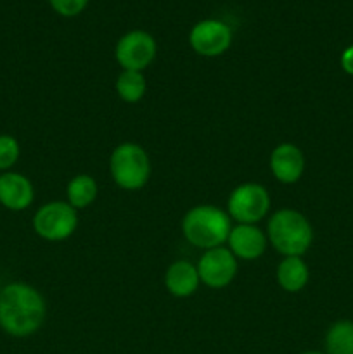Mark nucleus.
Masks as SVG:
<instances>
[{
	"label": "nucleus",
	"mask_w": 353,
	"mask_h": 354,
	"mask_svg": "<svg viewBox=\"0 0 353 354\" xmlns=\"http://www.w3.org/2000/svg\"><path fill=\"white\" fill-rule=\"evenodd\" d=\"M301 354H325V353H320V351H305V353H301Z\"/></svg>",
	"instance_id": "21"
},
{
	"label": "nucleus",
	"mask_w": 353,
	"mask_h": 354,
	"mask_svg": "<svg viewBox=\"0 0 353 354\" xmlns=\"http://www.w3.org/2000/svg\"><path fill=\"white\" fill-rule=\"evenodd\" d=\"M35 201V189L26 175L6 171L0 175V204L9 211L28 209Z\"/></svg>",
	"instance_id": "12"
},
{
	"label": "nucleus",
	"mask_w": 353,
	"mask_h": 354,
	"mask_svg": "<svg viewBox=\"0 0 353 354\" xmlns=\"http://www.w3.org/2000/svg\"><path fill=\"white\" fill-rule=\"evenodd\" d=\"M310 280V270L300 256H287L277 266V282L289 294L301 292Z\"/></svg>",
	"instance_id": "14"
},
{
	"label": "nucleus",
	"mask_w": 353,
	"mask_h": 354,
	"mask_svg": "<svg viewBox=\"0 0 353 354\" xmlns=\"http://www.w3.org/2000/svg\"><path fill=\"white\" fill-rule=\"evenodd\" d=\"M196 266L201 283L210 289H224L237 275V258L224 245L204 251Z\"/></svg>",
	"instance_id": "9"
},
{
	"label": "nucleus",
	"mask_w": 353,
	"mask_h": 354,
	"mask_svg": "<svg viewBox=\"0 0 353 354\" xmlns=\"http://www.w3.org/2000/svg\"><path fill=\"white\" fill-rule=\"evenodd\" d=\"M113 182L123 190H138L151 178V159L147 151L135 142L116 145L109 158Z\"/></svg>",
	"instance_id": "4"
},
{
	"label": "nucleus",
	"mask_w": 353,
	"mask_h": 354,
	"mask_svg": "<svg viewBox=\"0 0 353 354\" xmlns=\"http://www.w3.org/2000/svg\"><path fill=\"white\" fill-rule=\"evenodd\" d=\"M21 156L19 142L12 135L2 133L0 135V171H10Z\"/></svg>",
	"instance_id": "18"
},
{
	"label": "nucleus",
	"mask_w": 353,
	"mask_h": 354,
	"mask_svg": "<svg viewBox=\"0 0 353 354\" xmlns=\"http://www.w3.org/2000/svg\"><path fill=\"white\" fill-rule=\"evenodd\" d=\"M97 194H99V187H97L96 178L87 173L73 176L66 187V201L76 211L89 207L97 199Z\"/></svg>",
	"instance_id": "15"
},
{
	"label": "nucleus",
	"mask_w": 353,
	"mask_h": 354,
	"mask_svg": "<svg viewBox=\"0 0 353 354\" xmlns=\"http://www.w3.org/2000/svg\"><path fill=\"white\" fill-rule=\"evenodd\" d=\"M339 62H341L343 71H345L346 75L353 76V44L350 45V47H346L345 50H343Z\"/></svg>",
	"instance_id": "20"
},
{
	"label": "nucleus",
	"mask_w": 353,
	"mask_h": 354,
	"mask_svg": "<svg viewBox=\"0 0 353 354\" xmlns=\"http://www.w3.org/2000/svg\"><path fill=\"white\" fill-rule=\"evenodd\" d=\"M234 33L225 21L203 19L192 26L189 33L190 48L201 57H218L230 48Z\"/></svg>",
	"instance_id": "8"
},
{
	"label": "nucleus",
	"mask_w": 353,
	"mask_h": 354,
	"mask_svg": "<svg viewBox=\"0 0 353 354\" xmlns=\"http://www.w3.org/2000/svg\"><path fill=\"white\" fill-rule=\"evenodd\" d=\"M269 165L277 182L284 185H293L300 182L305 173V154L296 144L284 142L273 149Z\"/></svg>",
	"instance_id": "11"
},
{
	"label": "nucleus",
	"mask_w": 353,
	"mask_h": 354,
	"mask_svg": "<svg viewBox=\"0 0 353 354\" xmlns=\"http://www.w3.org/2000/svg\"><path fill=\"white\" fill-rule=\"evenodd\" d=\"M0 290H2V287H0Z\"/></svg>",
	"instance_id": "22"
},
{
	"label": "nucleus",
	"mask_w": 353,
	"mask_h": 354,
	"mask_svg": "<svg viewBox=\"0 0 353 354\" xmlns=\"http://www.w3.org/2000/svg\"><path fill=\"white\" fill-rule=\"evenodd\" d=\"M266 239L284 258L287 256L303 258L305 252L314 244V227L303 213L284 207L269 218Z\"/></svg>",
	"instance_id": "3"
},
{
	"label": "nucleus",
	"mask_w": 353,
	"mask_h": 354,
	"mask_svg": "<svg viewBox=\"0 0 353 354\" xmlns=\"http://www.w3.org/2000/svg\"><path fill=\"white\" fill-rule=\"evenodd\" d=\"M270 194L263 185L246 182L235 187L227 201V213L235 223L256 225L269 214Z\"/></svg>",
	"instance_id": "6"
},
{
	"label": "nucleus",
	"mask_w": 353,
	"mask_h": 354,
	"mask_svg": "<svg viewBox=\"0 0 353 354\" xmlns=\"http://www.w3.org/2000/svg\"><path fill=\"white\" fill-rule=\"evenodd\" d=\"M47 317V303L33 286L7 283L0 290V328L16 339L37 334Z\"/></svg>",
	"instance_id": "1"
},
{
	"label": "nucleus",
	"mask_w": 353,
	"mask_h": 354,
	"mask_svg": "<svg viewBox=\"0 0 353 354\" xmlns=\"http://www.w3.org/2000/svg\"><path fill=\"white\" fill-rule=\"evenodd\" d=\"M78 228V211L68 201H51L37 209L33 216V230L48 242H62Z\"/></svg>",
	"instance_id": "5"
},
{
	"label": "nucleus",
	"mask_w": 353,
	"mask_h": 354,
	"mask_svg": "<svg viewBox=\"0 0 353 354\" xmlns=\"http://www.w3.org/2000/svg\"><path fill=\"white\" fill-rule=\"evenodd\" d=\"M118 97L127 104H137L144 99L147 92V82H145L144 73L141 71H123L118 75L116 83H114Z\"/></svg>",
	"instance_id": "16"
},
{
	"label": "nucleus",
	"mask_w": 353,
	"mask_h": 354,
	"mask_svg": "<svg viewBox=\"0 0 353 354\" xmlns=\"http://www.w3.org/2000/svg\"><path fill=\"white\" fill-rule=\"evenodd\" d=\"M90 0H48L52 9L62 17H75L87 9Z\"/></svg>",
	"instance_id": "19"
},
{
	"label": "nucleus",
	"mask_w": 353,
	"mask_h": 354,
	"mask_svg": "<svg viewBox=\"0 0 353 354\" xmlns=\"http://www.w3.org/2000/svg\"><path fill=\"white\" fill-rule=\"evenodd\" d=\"M158 54V44L149 31H127L114 47L116 62L127 71L144 73L154 62Z\"/></svg>",
	"instance_id": "7"
},
{
	"label": "nucleus",
	"mask_w": 353,
	"mask_h": 354,
	"mask_svg": "<svg viewBox=\"0 0 353 354\" xmlns=\"http://www.w3.org/2000/svg\"><path fill=\"white\" fill-rule=\"evenodd\" d=\"M201 279L197 266L187 259H179L168 266L165 273V287L172 296L189 297L199 287Z\"/></svg>",
	"instance_id": "13"
},
{
	"label": "nucleus",
	"mask_w": 353,
	"mask_h": 354,
	"mask_svg": "<svg viewBox=\"0 0 353 354\" xmlns=\"http://www.w3.org/2000/svg\"><path fill=\"white\" fill-rule=\"evenodd\" d=\"M325 354H353V322L339 320L329 327L324 339Z\"/></svg>",
	"instance_id": "17"
},
{
	"label": "nucleus",
	"mask_w": 353,
	"mask_h": 354,
	"mask_svg": "<svg viewBox=\"0 0 353 354\" xmlns=\"http://www.w3.org/2000/svg\"><path fill=\"white\" fill-rule=\"evenodd\" d=\"M269 245L266 234L256 225H234L228 234L227 248L237 259L255 261L262 258Z\"/></svg>",
	"instance_id": "10"
},
{
	"label": "nucleus",
	"mask_w": 353,
	"mask_h": 354,
	"mask_svg": "<svg viewBox=\"0 0 353 354\" xmlns=\"http://www.w3.org/2000/svg\"><path fill=\"white\" fill-rule=\"evenodd\" d=\"M230 230L232 218L227 211L213 204H197L187 211L182 220V234L185 241L203 251L224 245Z\"/></svg>",
	"instance_id": "2"
}]
</instances>
